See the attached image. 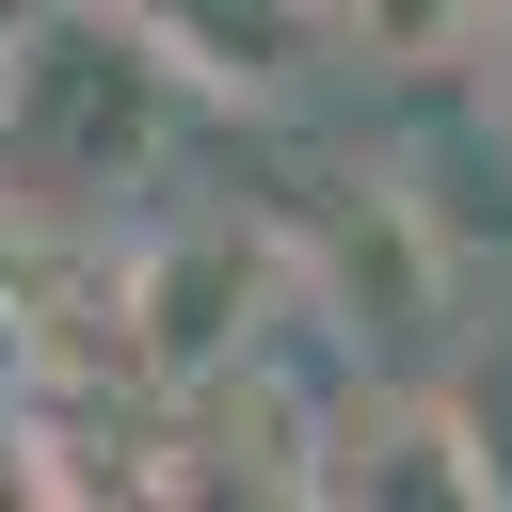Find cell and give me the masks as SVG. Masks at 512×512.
Here are the masks:
<instances>
[{"label": "cell", "instance_id": "1", "mask_svg": "<svg viewBox=\"0 0 512 512\" xmlns=\"http://www.w3.org/2000/svg\"><path fill=\"white\" fill-rule=\"evenodd\" d=\"M176 112L192 96L144 64L112 0H32L0 48V224H112L160 176Z\"/></svg>", "mask_w": 512, "mask_h": 512}, {"label": "cell", "instance_id": "2", "mask_svg": "<svg viewBox=\"0 0 512 512\" xmlns=\"http://www.w3.org/2000/svg\"><path fill=\"white\" fill-rule=\"evenodd\" d=\"M128 352H144V384H192V368H224L240 336H272V320H304L288 304V240H272V208L256 192H192V208H128Z\"/></svg>", "mask_w": 512, "mask_h": 512}, {"label": "cell", "instance_id": "3", "mask_svg": "<svg viewBox=\"0 0 512 512\" xmlns=\"http://www.w3.org/2000/svg\"><path fill=\"white\" fill-rule=\"evenodd\" d=\"M304 496H336V512H496L480 432H464V384L448 368H336L320 480Z\"/></svg>", "mask_w": 512, "mask_h": 512}, {"label": "cell", "instance_id": "4", "mask_svg": "<svg viewBox=\"0 0 512 512\" xmlns=\"http://www.w3.org/2000/svg\"><path fill=\"white\" fill-rule=\"evenodd\" d=\"M144 32V64L192 96V112H240V128H288L320 80H336V32L320 0H112Z\"/></svg>", "mask_w": 512, "mask_h": 512}, {"label": "cell", "instance_id": "5", "mask_svg": "<svg viewBox=\"0 0 512 512\" xmlns=\"http://www.w3.org/2000/svg\"><path fill=\"white\" fill-rule=\"evenodd\" d=\"M0 496H16V368H0Z\"/></svg>", "mask_w": 512, "mask_h": 512}, {"label": "cell", "instance_id": "6", "mask_svg": "<svg viewBox=\"0 0 512 512\" xmlns=\"http://www.w3.org/2000/svg\"><path fill=\"white\" fill-rule=\"evenodd\" d=\"M480 48H512V0H480ZM480 48H464V64H480Z\"/></svg>", "mask_w": 512, "mask_h": 512}]
</instances>
